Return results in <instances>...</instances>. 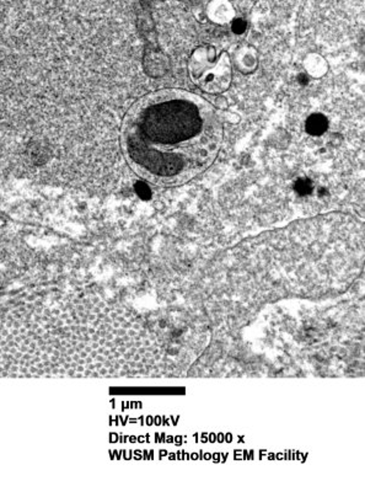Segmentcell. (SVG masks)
I'll list each match as a JSON object with an SVG mask.
<instances>
[{"instance_id": "obj_6", "label": "cell", "mask_w": 365, "mask_h": 481, "mask_svg": "<svg viewBox=\"0 0 365 481\" xmlns=\"http://www.w3.org/2000/svg\"><path fill=\"white\" fill-rule=\"evenodd\" d=\"M135 188H137V192L139 193L140 196L143 197V198H148V197L150 196L149 187H148V186L145 185L144 182H139V183H137V186H135Z\"/></svg>"}, {"instance_id": "obj_3", "label": "cell", "mask_w": 365, "mask_h": 481, "mask_svg": "<svg viewBox=\"0 0 365 481\" xmlns=\"http://www.w3.org/2000/svg\"><path fill=\"white\" fill-rule=\"evenodd\" d=\"M305 128L310 134L320 135L327 129V120L323 115L313 114L306 120Z\"/></svg>"}, {"instance_id": "obj_5", "label": "cell", "mask_w": 365, "mask_h": 481, "mask_svg": "<svg viewBox=\"0 0 365 481\" xmlns=\"http://www.w3.org/2000/svg\"><path fill=\"white\" fill-rule=\"evenodd\" d=\"M246 30V22L244 21L242 19H236L234 22H232V31L237 35L242 33Z\"/></svg>"}, {"instance_id": "obj_4", "label": "cell", "mask_w": 365, "mask_h": 481, "mask_svg": "<svg viewBox=\"0 0 365 481\" xmlns=\"http://www.w3.org/2000/svg\"><path fill=\"white\" fill-rule=\"evenodd\" d=\"M295 188H297L299 193H309L311 191V188H313V183L308 179H301V180L297 181Z\"/></svg>"}, {"instance_id": "obj_1", "label": "cell", "mask_w": 365, "mask_h": 481, "mask_svg": "<svg viewBox=\"0 0 365 481\" xmlns=\"http://www.w3.org/2000/svg\"><path fill=\"white\" fill-rule=\"evenodd\" d=\"M223 140L220 117L190 91L165 89L138 100L127 114L123 145L142 178L182 185L209 168Z\"/></svg>"}, {"instance_id": "obj_2", "label": "cell", "mask_w": 365, "mask_h": 481, "mask_svg": "<svg viewBox=\"0 0 365 481\" xmlns=\"http://www.w3.org/2000/svg\"><path fill=\"white\" fill-rule=\"evenodd\" d=\"M210 48L201 47L190 60V74L196 85L209 94L224 93L231 81L230 60L226 53L214 58Z\"/></svg>"}]
</instances>
